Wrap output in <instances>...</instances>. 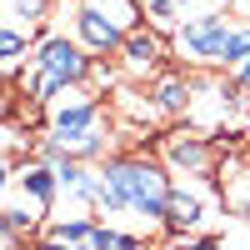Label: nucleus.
I'll list each match as a JSON object with an SVG mask.
<instances>
[{
    "label": "nucleus",
    "instance_id": "obj_12",
    "mask_svg": "<svg viewBox=\"0 0 250 250\" xmlns=\"http://www.w3.org/2000/svg\"><path fill=\"white\" fill-rule=\"evenodd\" d=\"M245 55H250V25H230V35H225V45H220V60H215V65H240Z\"/></svg>",
    "mask_w": 250,
    "mask_h": 250
},
{
    "label": "nucleus",
    "instance_id": "obj_2",
    "mask_svg": "<svg viewBox=\"0 0 250 250\" xmlns=\"http://www.w3.org/2000/svg\"><path fill=\"white\" fill-rule=\"evenodd\" d=\"M225 35H230V20H225V15H195L190 25L175 35V50L185 60H210V65H215Z\"/></svg>",
    "mask_w": 250,
    "mask_h": 250
},
{
    "label": "nucleus",
    "instance_id": "obj_13",
    "mask_svg": "<svg viewBox=\"0 0 250 250\" xmlns=\"http://www.w3.org/2000/svg\"><path fill=\"white\" fill-rule=\"evenodd\" d=\"M25 35H30V30H20V25H10V20H0V65H15V60L25 55Z\"/></svg>",
    "mask_w": 250,
    "mask_h": 250
},
{
    "label": "nucleus",
    "instance_id": "obj_3",
    "mask_svg": "<svg viewBox=\"0 0 250 250\" xmlns=\"http://www.w3.org/2000/svg\"><path fill=\"white\" fill-rule=\"evenodd\" d=\"M40 65H45L60 85H80V80L90 75V60L80 55V45L75 40H65V35H50V40H40Z\"/></svg>",
    "mask_w": 250,
    "mask_h": 250
},
{
    "label": "nucleus",
    "instance_id": "obj_7",
    "mask_svg": "<svg viewBox=\"0 0 250 250\" xmlns=\"http://www.w3.org/2000/svg\"><path fill=\"white\" fill-rule=\"evenodd\" d=\"M120 50H125V65H130V70H155V65H160V55H165L160 35H150V30H130Z\"/></svg>",
    "mask_w": 250,
    "mask_h": 250
},
{
    "label": "nucleus",
    "instance_id": "obj_14",
    "mask_svg": "<svg viewBox=\"0 0 250 250\" xmlns=\"http://www.w3.org/2000/svg\"><path fill=\"white\" fill-rule=\"evenodd\" d=\"M90 245H100V250H135V245H140V235H125V230H105V225H95Z\"/></svg>",
    "mask_w": 250,
    "mask_h": 250
},
{
    "label": "nucleus",
    "instance_id": "obj_1",
    "mask_svg": "<svg viewBox=\"0 0 250 250\" xmlns=\"http://www.w3.org/2000/svg\"><path fill=\"white\" fill-rule=\"evenodd\" d=\"M170 190L175 185L150 160H110L105 175H95V205L100 210H135V215L165 220Z\"/></svg>",
    "mask_w": 250,
    "mask_h": 250
},
{
    "label": "nucleus",
    "instance_id": "obj_4",
    "mask_svg": "<svg viewBox=\"0 0 250 250\" xmlns=\"http://www.w3.org/2000/svg\"><path fill=\"white\" fill-rule=\"evenodd\" d=\"M75 25H80V40H85L90 50H100V55H110V50L125 45V25H115L100 5H85V10L75 15Z\"/></svg>",
    "mask_w": 250,
    "mask_h": 250
},
{
    "label": "nucleus",
    "instance_id": "obj_10",
    "mask_svg": "<svg viewBox=\"0 0 250 250\" xmlns=\"http://www.w3.org/2000/svg\"><path fill=\"white\" fill-rule=\"evenodd\" d=\"M90 235H95V225L80 215V220H60V225H45V240L50 245H90Z\"/></svg>",
    "mask_w": 250,
    "mask_h": 250
},
{
    "label": "nucleus",
    "instance_id": "obj_6",
    "mask_svg": "<svg viewBox=\"0 0 250 250\" xmlns=\"http://www.w3.org/2000/svg\"><path fill=\"white\" fill-rule=\"evenodd\" d=\"M200 200L190 190H170V205H165V225L175 230V240H195V225H200Z\"/></svg>",
    "mask_w": 250,
    "mask_h": 250
},
{
    "label": "nucleus",
    "instance_id": "obj_11",
    "mask_svg": "<svg viewBox=\"0 0 250 250\" xmlns=\"http://www.w3.org/2000/svg\"><path fill=\"white\" fill-rule=\"evenodd\" d=\"M0 15L10 25H20V30H35L40 15H45V0H0Z\"/></svg>",
    "mask_w": 250,
    "mask_h": 250
},
{
    "label": "nucleus",
    "instance_id": "obj_15",
    "mask_svg": "<svg viewBox=\"0 0 250 250\" xmlns=\"http://www.w3.org/2000/svg\"><path fill=\"white\" fill-rule=\"evenodd\" d=\"M235 85H240V90H250V55L235 65Z\"/></svg>",
    "mask_w": 250,
    "mask_h": 250
},
{
    "label": "nucleus",
    "instance_id": "obj_8",
    "mask_svg": "<svg viewBox=\"0 0 250 250\" xmlns=\"http://www.w3.org/2000/svg\"><path fill=\"white\" fill-rule=\"evenodd\" d=\"M20 185H25V195H35V205H50L55 190H60V175L50 170V165H30V170L20 175Z\"/></svg>",
    "mask_w": 250,
    "mask_h": 250
},
{
    "label": "nucleus",
    "instance_id": "obj_9",
    "mask_svg": "<svg viewBox=\"0 0 250 250\" xmlns=\"http://www.w3.org/2000/svg\"><path fill=\"white\" fill-rule=\"evenodd\" d=\"M185 105H190V80L165 75V80H160V90H155V110H165V115H180Z\"/></svg>",
    "mask_w": 250,
    "mask_h": 250
},
{
    "label": "nucleus",
    "instance_id": "obj_16",
    "mask_svg": "<svg viewBox=\"0 0 250 250\" xmlns=\"http://www.w3.org/2000/svg\"><path fill=\"white\" fill-rule=\"evenodd\" d=\"M5 180H10V175H5V165H0V185H5Z\"/></svg>",
    "mask_w": 250,
    "mask_h": 250
},
{
    "label": "nucleus",
    "instance_id": "obj_17",
    "mask_svg": "<svg viewBox=\"0 0 250 250\" xmlns=\"http://www.w3.org/2000/svg\"><path fill=\"white\" fill-rule=\"evenodd\" d=\"M175 5H190V0H175ZM225 5H230V0H225Z\"/></svg>",
    "mask_w": 250,
    "mask_h": 250
},
{
    "label": "nucleus",
    "instance_id": "obj_18",
    "mask_svg": "<svg viewBox=\"0 0 250 250\" xmlns=\"http://www.w3.org/2000/svg\"><path fill=\"white\" fill-rule=\"evenodd\" d=\"M0 115H5V100H0Z\"/></svg>",
    "mask_w": 250,
    "mask_h": 250
},
{
    "label": "nucleus",
    "instance_id": "obj_5",
    "mask_svg": "<svg viewBox=\"0 0 250 250\" xmlns=\"http://www.w3.org/2000/svg\"><path fill=\"white\" fill-rule=\"evenodd\" d=\"M165 160H170L175 165V170H190V175H205V170H210V145H205V140H195V135H170V140H165Z\"/></svg>",
    "mask_w": 250,
    "mask_h": 250
}]
</instances>
